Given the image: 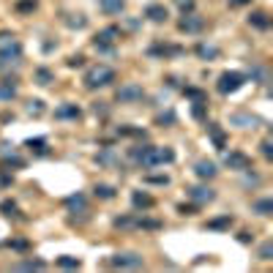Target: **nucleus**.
I'll list each match as a JSON object with an SVG mask.
<instances>
[{
	"instance_id": "nucleus-1",
	"label": "nucleus",
	"mask_w": 273,
	"mask_h": 273,
	"mask_svg": "<svg viewBox=\"0 0 273 273\" xmlns=\"http://www.w3.org/2000/svg\"><path fill=\"white\" fill-rule=\"evenodd\" d=\"M131 159L139 167H145V170H153V167H159V164L175 161V150L172 148H153V145H136V148L131 150Z\"/></svg>"
},
{
	"instance_id": "nucleus-2",
	"label": "nucleus",
	"mask_w": 273,
	"mask_h": 273,
	"mask_svg": "<svg viewBox=\"0 0 273 273\" xmlns=\"http://www.w3.org/2000/svg\"><path fill=\"white\" fill-rule=\"evenodd\" d=\"M115 82V68L109 66H93L88 74H85V88L96 90V88H107Z\"/></svg>"
},
{
	"instance_id": "nucleus-3",
	"label": "nucleus",
	"mask_w": 273,
	"mask_h": 273,
	"mask_svg": "<svg viewBox=\"0 0 273 273\" xmlns=\"http://www.w3.org/2000/svg\"><path fill=\"white\" fill-rule=\"evenodd\" d=\"M243 82H246V77L240 71H224L219 77V85H216V88H219V93H235V90H240L243 88Z\"/></svg>"
},
{
	"instance_id": "nucleus-4",
	"label": "nucleus",
	"mask_w": 273,
	"mask_h": 273,
	"mask_svg": "<svg viewBox=\"0 0 273 273\" xmlns=\"http://www.w3.org/2000/svg\"><path fill=\"white\" fill-rule=\"evenodd\" d=\"M142 96H145V90L139 88V85H134V82H126V85H120V88H118V101H120V104L142 101Z\"/></svg>"
},
{
	"instance_id": "nucleus-5",
	"label": "nucleus",
	"mask_w": 273,
	"mask_h": 273,
	"mask_svg": "<svg viewBox=\"0 0 273 273\" xmlns=\"http://www.w3.org/2000/svg\"><path fill=\"white\" fill-rule=\"evenodd\" d=\"M224 164L230 167V170H238V172H246L251 167V159L246 153H240V150H230V153H224Z\"/></svg>"
},
{
	"instance_id": "nucleus-6",
	"label": "nucleus",
	"mask_w": 273,
	"mask_h": 273,
	"mask_svg": "<svg viewBox=\"0 0 273 273\" xmlns=\"http://www.w3.org/2000/svg\"><path fill=\"white\" fill-rule=\"evenodd\" d=\"M109 262H112L115 268H142L145 265V260L139 254H115Z\"/></svg>"
},
{
	"instance_id": "nucleus-7",
	"label": "nucleus",
	"mask_w": 273,
	"mask_h": 273,
	"mask_svg": "<svg viewBox=\"0 0 273 273\" xmlns=\"http://www.w3.org/2000/svg\"><path fill=\"white\" fill-rule=\"evenodd\" d=\"M189 197H191V202H197V205H205V202L216 200V191L208 189V186H194V189H189Z\"/></svg>"
},
{
	"instance_id": "nucleus-8",
	"label": "nucleus",
	"mask_w": 273,
	"mask_h": 273,
	"mask_svg": "<svg viewBox=\"0 0 273 273\" xmlns=\"http://www.w3.org/2000/svg\"><path fill=\"white\" fill-rule=\"evenodd\" d=\"M194 172H197V178H202V180H210V178H216V164L213 161H197L194 164Z\"/></svg>"
},
{
	"instance_id": "nucleus-9",
	"label": "nucleus",
	"mask_w": 273,
	"mask_h": 273,
	"mask_svg": "<svg viewBox=\"0 0 273 273\" xmlns=\"http://www.w3.org/2000/svg\"><path fill=\"white\" fill-rule=\"evenodd\" d=\"M55 118L58 120H77L79 118V107L77 104H63V107L55 109Z\"/></svg>"
},
{
	"instance_id": "nucleus-10",
	"label": "nucleus",
	"mask_w": 273,
	"mask_h": 273,
	"mask_svg": "<svg viewBox=\"0 0 273 273\" xmlns=\"http://www.w3.org/2000/svg\"><path fill=\"white\" fill-rule=\"evenodd\" d=\"M202 25H205V22H202V17H197V14H189L186 19H180L178 28L183 30V33H197V30H200Z\"/></svg>"
},
{
	"instance_id": "nucleus-11",
	"label": "nucleus",
	"mask_w": 273,
	"mask_h": 273,
	"mask_svg": "<svg viewBox=\"0 0 273 273\" xmlns=\"http://www.w3.org/2000/svg\"><path fill=\"white\" fill-rule=\"evenodd\" d=\"M145 17H148L150 22H164V19H167V8L161 6V3H150V6L145 8Z\"/></svg>"
},
{
	"instance_id": "nucleus-12",
	"label": "nucleus",
	"mask_w": 273,
	"mask_h": 273,
	"mask_svg": "<svg viewBox=\"0 0 273 273\" xmlns=\"http://www.w3.org/2000/svg\"><path fill=\"white\" fill-rule=\"evenodd\" d=\"M99 6H101V11H104V14L112 17V14H120L126 8V0H99Z\"/></svg>"
},
{
	"instance_id": "nucleus-13",
	"label": "nucleus",
	"mask_w": 273,
	"mask_h": 273,
	"mask_svg": "<svg viewBox=\"0 0 273 273\" xmlns=\"http://www.w3.org/2000/svg\"><path fill=\"white\" fill-rule=\"evenodd\" d=\"M131 202H134V208H153V197L150 194H142V191H134V197H131Z\"/></svg>"
},
{
	"instance_id": "nucleus-14",
	"label": "nucleus",
	"mask_w": 273,
	"mask_h": 273,
	"mask_svg": "<svg viewBox=\"0 0 273 273\" xmlns=\"http://www.w3.org/2000/svg\"><path fill=\"white\" fill-rule=\"evenodd\" d=\"M17 271H44L47 268V262L44 260H25V262H17Z\"/></svg>"
},
{
	"instance_id": "nucleus-15",
	"label": "nucleus",
	"mask_w": 273,
	"mask_h": 273,
	"mask_svg": "<svg viewBox=\"0 0 273 273\" xmlns=\"http://www.w3.org/2000/svg\"><path fill=\"white\" fill-rule=\"evenodd\" d=\"M249 25H254V28H260V30H268L271 19H268V14H265V11H254V14L249 17Z\"/></svg>"
},
{
	"instance_id": "nucleus-16",
	"label": "nucleus",
	"mask_w": 273,
	"mask_h": 273,
	"mask_svg": "<svg viewBox=\"0 0 273 273\" xmlns=\"http://www.w3.org/2000/svg\"><path fill=\"white\" fill-rule=\"evenodd\" d=\"M14 96H17V85L11 79H6V82L0 85V101H11Z\"/></svg>"
},
{
	"instance_id": "nucleus-17",
	"label": "nucleus",
	"mask_w": 273,
	"mask_h": 273,
	"mask_svg": "<svg viewBox=\"0 0 273 273\" xmlns=\"http://www.w3.org/2000/svg\"><path fill=\"white\" fill-rule=\"evenodd\" d=\"M208 227H210V230H230V227H232V216L227 213V216H221V219H210Z\"/></svg>"
},
{
	"instance_id": "nucleus-18",
	"label": "nucleus",
	"mask_w": 273,
	"mask_h": 273,
	"mask_svg": "<svg viewBox=\"0 0 273 273\" xmlns=\"http://www.w3.org/2000/svg\"><path fill=\"white\" fill-rule=\"evenodd\" d=\"M254 213L271 216V213H273V200H260V202H254Z\"/></svg>"
},
{
	"instance_id": "nucleus-19",
	"label": "nucleus",
	"mask_w": 273,
	"mask_h": 273,
	"mask_svg": "<svg viewBox=\"0 0 273 273\" xmlns=\"http://www.w3.org/2000/svg\"><path fill=\"white\" fill-rule=\"evenodd\" d=\"M96 197H101V200H112L115 197V189L112 186H107V183H96Z\"/></svg>"
},
{
	"instance_id": "nucleus-20",
	"label": "nucleus",
	"mask_w": 273,
	"mask_h": 273,
	"mask_svg": "<svg viewBox=\"0 0 273 273\" xmlns=\"http://www.w3.org/2000/svg\"><path fill=\"white\" fill-rule=\"evenodd\" d=\"M208 134L213 136V142L219 145L221 150H224V134H221V129H219V126H216V123H208Z\"/></svg>"
},
{
	"instance_id": "nucleus-21",
	"label": "nucleus",
	"mask_w": 273,
	"mask_h": 273,
	"mask_svg": "<svg viewBox=\"0 0 273 273\" xmlns=\"http://www.w3.org/2000/svg\"><path fill=\"white\" fill-rule=\"evenodd\" d=\"M28 148L33 150V153L44 156V153H47V139H28Z\"/></svg>"
},
{
	"instance_id": "nucleus-22",
	"label": "nucleus",
	"mask_w": 273,
	"mask_h": 273,
	"mask_svg": "<svg viewBox=\"0 0 273 273\" xmlns=\"http://www.w3.org/2000/svg\"><path fill=\"white\" fill-rule=\"evenodd\" d=\"M55 79V74L49 71V68H36V82L38 85H49Z\"/></svg>"
},
{
	"instance_id": "nucleus-23",
	"label": "nucleus",
	"mask_w": 273,
	"mask_h": 273,
	"mask_svg": "<svg viewBox=\"0 0 273 273\" xmlns=\"http://www.w3.org/2000/svg\"><path fill=\"white\" fill-rule=\"evenodd\" d=\"M58 265H60V268H68V271H71V268H79L82 262H79L77 257H58Z\"/></svg>"
},
{
	"instance_id": "nucleus-24",
	"label": "nucleus",
	"mask_w": 273,
	"mask_h": 273,
	"mask_svg": "<svg viewBox=\"0 0 273 273\" xmlns=\"http://www.w3.org/2000/svg\"><path fill=\"white\" fill-rule=\"evenodd\" d=\"M115 227L129 230V227H136V219H131V216H120V219H115Z\"/></svg>"
},
{
	"instance_id": "nucleus-25",
	"label": "nucleus",
	"mask_w": 273,
	"mask_h": 273,
	"mask_svg": "<svg viewBox=\"0 0 273 273\" xmlns=\"http://www.w3.org/2000/svg\"><path fill=\"white\" fill-rule=\"evenodd\" d=\"M260 260H273V243L271 240L260 246Z\"/></svg>"
},
{
	"instance_id": "nucleus-26",
	"label": "nucleus",
	"mask_w": 273,
	"mask_h": 273,
	"mask_svg": "<svg viewBox=\"0 0 273 273\" xmlns=\"http://www.w3.org/2000/svg\"><path fill=\"white\" fill-rule=\"evenodd\" d=\"M66 205H68V208H85V197H82V194L68 197V200H66Z\"/></svg>"
},
{
	"instance_id": "nucleus-27",
	"label": "nucleus",
	"mask_w": 273,
	"mask_h": 273,
	"mask_svg": "<svg viewBox=\"0 0 273 273\" xmlns=\"http://www.w3.org/2000/svg\"><path fill=\"white\" fill-rule=\"evenodd\" d=\"M28 112H30V115H41V112H44V101H38V99L30 101V104H28Z\"/></svg>"
},
{
	"instance_id": "nucleus-28",
	"label": "nucleus",
	"mask_w": 273,
	"mask_h": 273,
	"mask_svg": "<svg viewBox=\"0 0 273 273\" xmlns=\"http://www.w3.org/2000/svg\"><path fill=\"white\" fill-rule=\"evenodd\" d=\"M96 161H99V164H112V161H115V153H112V150H104V153L96 156Z\"/></svg>"
},
{
	"instance_id": "nucleus-29",
	"label": "nucleus",
	"mask_w": 273,
	"mask_h": 273,
	"mask_svg": "<svg viewBox=\"0 0 273 273\" xmlns=\"http://www.w3.org/2000/svg\"><path fill=\"white\" fill-rule=\"evenodd\" d=\"M145 180H148V183H156V186H167V183H170V178H167V175H148Z\"/></svg>"
},
{
	"instance_id": "nucleus-30",
	"label": "nucleus",
	"mask_w": 273,
	"mask_h": 273,
	"mask_svg": "<svg viewBox=\"0 0 273 273\" xmlns=\"http://www.w3.org/2000/svg\"><path fill=\"white\" fill-rule=\"evenodd\" d=\"M0 210H3V213H8V216H11L14 210H17V202H14V200H3V202H0Z\"/></svg>"
},
{
	"instance_id": "nucleus-31",
	"label": "nucleus",
	"mask_w": 273,
	"mask_h": 273,
	"mask_svg": "<svg viewBox=\"0 0 273 273\" xmlns=\"http://www.w3.org/2000/svg\"><path fill=\"white\" fill-rule=\"evenodd\" d=\"M197 52H200L202 58H216V55H219V49H216V47H205V44H202V47L197 49Z\"/></svg>"
},
{
	"instance_id": "nucleus-32",
	"label": "nucleus",
	"mask_w": 273,
	"mask_h": 273,
	"mask_svg": "<svg viewBox=\"0 0 273 273\" xmlns=\"http://www.w3.org/2000/svg\"><path fill=\"white\" fill-rule=\"evenodd\" d=\"M17 8L19 11H33V8H36V0H19Z\"/></svg>"
},
{
	"instance_id": "nucleus-33",
	"label": "nucleus",
	"mask_w": 273,
	"mask_h": 273,
	"mask_svg": "<svg viewBox=\"0 0 273 273\" xmlns=\"http://www.w3.org/2000/svg\"><path fill=\"white\" fill-rule=\"evenodd\" d=\"M260 148H262V156H265V159H273V142H271V139H265Z\"/></svg>"
},
{
	"instance_id": "nucleus-34",
	"label": "nucleus",
	"mask_w": 273,
	"mask_h": 273,
	"mask_svg": "<svg viewBox=\"0 0 273 273\" xmlns=\"http://www.w3.org/2000/svg\"><path fill=\"white\" fill-rule=\"evenodd\" d=\"M238 240H240V243H251V240H254V235H251V232H240V235H238Z\"/></svg>"
},
{
	"instance_id": "nucleus-35",
	"label": "nucleus",
	"mask_w": 273,
	"mask_h": 273,
	"mask_svg": "<svg viewBox=\"0 0 273 273\" xmlns=\"http://www.w3.org/2000/svg\"><path fill=\"white\" fill-rule=\"evenodd\" d=\"M11 183H14V178H11V175L0 172V186H11Z\"/></svg>"
},
{
	"instance_id": "nucleus-36",
	"label": "nucleus",
	"mask_w": 273,
	"mask_h": 273,
	"mask_svg": "<svg viewBox=\"0 0 273 273\" xmlns=\"http://www.w3.org/2000/svg\"><path fill=\"white\" fill-rule=\"evenodd\" d=\"M180 213H183V216H194V205H180Z\"/></svg>"
},
{
	"instance_id": "nucleus-37",
	"label": "nucleus",
	"mask_w": 273,
	"mask_h": 273,
	"mask_svg": "<svg viewBox=\"0 0 273 273\" xmlns=\"http://www.w3.org/2000/svg\"><path fill=\"white\" fill-rule=\"evenodd\" d=\"M11 246H14V249L22 251V249H28V240H11Z\"/></svg>"
},
{
	"instance_id": "nucleus-38",
	"label": "nucleus",
	"mask_w": 273,
	"mask_h": 273,
	"mask_svg": "<svg viewBox=\"0 0 273 273\" xmlns=\"http://www.w3.org/2000/svg\"><path fill=\"white\" fill-rule=\"evenodd\" d=\"M82 60H85V58H82V55H74V58H71V60H68V66H82Z\"/></svg>"
},
{
	"instance_id": "nucleus-39",
	"label": "nucleus",
	"mask_w": 273,
	"mask_h": 273,
	"mask_svg": "<svg viewBox=\"0 0 273 273\" xmlns=\"http://www.w3.org/2000/svg\"><path fill=\"white\" fill-rule=\"evenodd\" d=\"M180 8H183V11H191V8H194V3H191V0H186V3H180Z\"/></svg>"
}]
</instances>
